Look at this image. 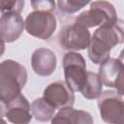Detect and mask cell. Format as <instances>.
I'll return each mask as SVG.
<instances>
[{
  "label": "cell",
  "mask_w": 124,
  "mask_h": 124,
  "mask_svg": "<svg viewBox=\"0 0 124 124\" xmlns=\"http://www.w3.org/2000/svg\"><path fill=\"white\" fill-rule=\"evenodd\" d=\"M124 41L122 20L114 25H102L95 30L87 46V54L94 64L101 65L109 59L112 47Z\"/></svg>",
  "instance_id": "obj_1"
},
{
  "label": "cell",
  "mask_w": 124,
  "mask_h": 124,
  "mask_svg": "<svg viewBox=\"0 0 124 124\" xmlns=\"http://www.w3.org/2000/svg\"><path fill=\"white\" fill-rule=\"evenodd\" d=\"M27 71L20 63L8 59L0 63V100L6 105L21 94L27 82Z\"/></svg>",
  "instance_id": "obj_2"
},
{
  "label": "cell",
  "mask_w": 124,
  "mask_h": 124,
  "mask_svg": "<svg viewBox=\"0 0 124 124\" xmlns=\"http://www.w3.org/2000/svg\"><path fill=\"white\" fill-rule=\"evenodd\" d=\"M117 13L113 5L107 1H94L90 3V9L80 13L75 22L91 28L102 25H114L118 21Z\"/></svg>",
  "instance_id": "obj_3"
},
{
  "label": "cell",
  "mask_w": 124,
  "mask_h": 124,
  "mask_svg": "<svg viewBox=\"0 0 124 124\" xmlns=\"http://www.w3.org/2000/svg\"><path fill=\"white\" fill-rule=\"evenodd\" d=\"M65 83L73 91H80L83 87L86 78V63L83 56L78 52H67L62 61Z\"/></svg>",
  "instance_id": "obj_4"
},
{
  "label": "cell",
  "mask_w": 124,
  "mask_h": 124,
  "mask_svg": "<svg viewBox=\"0 0 124 124\" xmlns=\"http://www.w3.org/2000/svg\"><path fill=\"white\" fill-rule=\"evenodd\" d=\"M57 26L55 16L48 11H33L24 20V28L33 37L42 40L49 39Z\"/></svg>",
  "instance_id": "obj_5"
},
{
  "label": "cell",
  "mask_w": 124,
  "mask_h": 124,
  "mask_svg": "<svg viewBox=\"0 0 124 124\" xmlns=\"http://www.w3.org/2000/svg\"><path fill=\"white\" fill-rule=\"evenodd\" d=\"M97 99L101 117L106 123L123 124L124 104L121 95L113 90H106Z\"/></svg>",
  "instance_id": "obj_6"
},
{
  "label": "cell",
  "mask_w": 124,
  "mask_h": 124,
  "mask_svg": "<svg viewBox=\"0 0 124 124\" xmlns=\"http://www.w3.org/2000/svg\"><path fill=\"white\" fill-rule=\"evenodd\" d=\"M91 35L87 28L74 22L61 29L59 43L61 47L70 51H78L87 48Z\"/></svg>",
  "instance_id": "obj_7"
},
{
  "label": "cell",
  "mask_w": 124,
  "mask_h": 124,
  "mask_svg": "<svg viewBox=\"0 0 124 124\" xmlns=\"http://www.w3.org/2000/svg\"><path fill=\"white\" fill-rule=\"evenodd\" d=\"M98 76L102 84L113 87L119 95H123V63L121 59L109 58L102 63L99 68Z\"/></svg>",
  "instance_id": "obj_8"
},
{
  "label": "cell",
  "mask_w": 124,
  "mask_h": 124,
  "mask_svg": "<svg viewBox=\"0 0 124 124\" xmlns=\"http://www.w3.org/2000/svg\"><path fill=\"white\" fill-rule=\"evenodd\" d=\"M43 98L56 108H72L75 103V94L65 81L57 80L48 84L44 90Z\"/></svg>",
  "instance_id": "obj_9"
},
{
  "label": "cell",
  "mask_w": 124,
  "mask_h": 124,
  "mask_svg": "<svg viewBox=\"0 0 124 124\" xmlns=\"http://www.w3.org/2000/svg\"><path fill=\"white\" fill-rule=\"evenodd\" d=\"M5 116L13 124H29L33 117L31 114V105L20 94L6 105Z\"/></svg>",
  "instance_id": "obj_10"
},
{
  "label": "cell",
  "mask_w": 124,
  "mask_h": 124,
  "mask_svg": "<svg viewBox=\"0 0 124 124\" xmlns=\"http://www.w3.org/2000/svg\"><path fill=\"white\" fill-rule=\"evenodd\" d=\"M24 21L18 14H3L0 16V39L4 43H13L22 34Z\"/></svg>",
  "instance_id": "obj_11"
},
{
  "label": "cell",
  "mask_w": 124,
  "mask_h": 124,
  "mask_svg": "<svg viewBox=\"0 0 124 124\" xmlns=\"http://www.w3.org/2000/svg\"><path fill=\"white\" fill-rule=\"evenodd\" d=\"M57 58L55 53L46 47L36 49L31 56V66L33 71L41 77L50 76L56 69Z\"/></svg>",
  "instance_id": "obj_12"
},
{
  "label": "cell",
  "mask_w": 124,
  "mask_h": 124,
  "mask_svg": "<svg viewBox=\"0 0 124 124\" xmlns=\"http://www.w3.org/2000/svg\"><path fill=\"white\" fill-rule=\"evenodd\" d=\"M91 114L85 110L65 108L53 115L50 124H93Z\"/></svg>",
  "instance_id": "obj_13"
},
{
  "label": "cell",
  "mask_w": 124,
  "mask_h": 124,
  "mask_svg": "<svg viewBox=\"0 0 124 124\" xmlns=\"http://www.w3.org/2000/svg\"><path fill=\"white\" fill-rule=\"evenodd\" d=\"M103 91V84L98 76V74L87 71L86 81L79 91L82 96L88 100H93L98 98Z\"/></svg>",
  "instance_id": "obj_14"
},
{
  "label": "cell",
  "mask_w": 124,
  "mask_h": 124,
  "mask_svg": "<svg viewBox=\"0 0 124 124\" xmlns=\"http://www.w3.org/2000/svg\"><path fill=\"white\" fill-rule=\"evenodd\" d=\"M54 112L55 108L44 98H38L31 104V114L38 121L46 122L51 120Z\"/></svg>",
  "instance_id": "obj_15"
},
{
  "label": "cell",
  "mask_w": 124,
  "mask_h": 124,
  "mask_svg": "<svg viewBox=\"0 0 124 124\" xmlns=\"http://www.w3.org/2000/svg\"><path fill=\"white\" fill-rule=\"evenodd\" d=\"M59 10L65 14H74L78 11H79L81 8L89 4L88 1H81V0H62V1H57L55 3Z\"/></svg>",
  "instance_id": "obj_16"
},
{
  "label": "cell",
  "mask_w": 124,
  "mask_h": 124,
  "mask_svg": "<svg viewBox=\"0 0 124 124\" xmlns=\"http://www.w3.org/2000/svg\"><path fill=\"white\" fill-rule=\"evenodd\" d=\"M25 2L22 0H0V12L3 14H18L23 10Z\"/></svg>",
  "instance_id": "obj_17"
},
{
  "label": "cell",
  "mask_w": 124,
  "mask_h": 124,
  "mask_svg": "<svg viewBox=\"0 0 124 124\" xmlns=\"http://www.w3.org/2000/svg\"><path fill=\"white\" fill-rule=\"evenodd\" d=\"M31 5L33 9L37 11L52 12L55 7V2L53 1H31Z\"/></svg>",
  "instance_id": "obj_18"
},
{
  "label": "cell",
  "mask_w": 124,
  "mask_h": 124,
  "mask_svg": "<svg viewBox=\"0 0 124 124\" xmlns=\"http://www.w3.org/2000/svg\"><path fill=\"white\" fill-rule=\"evenodd\" d=\"M5 112H6V104L0 100V118H3L5 116Z\"/></svg>",
  "instance_id": "obj_19"
},
{
  "label": "cell",
  "mask_w": 124,
  "mask_h": 124,
  "mask_svg": "<svg viewBox=\"0 0 124 124\" xmlns=\"http://www.w3.org/2000/svg\"><path fill=\"white\" fill-rule=\"evenodd\" d=\"M5 52V43L0 39V57L4 54Z\"/></svg>",
  "instance_id": "obj_20"
},
{
  "label": "cell",
  "mask_w": 124,
  "mask_h": 124,
  "mask_svg": "<svg viewBox=\"0 0 124 124\" xmlns=\"http://www.w3.org/2000/svg\"><path fill=\"white\" fill-rule=\"evenodd\" d=\"M0 124H7V122L3 118H0Z\"/></svg>",
  "instance_id": "obj_21"
}]
</instances>
